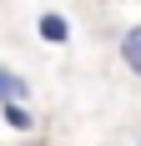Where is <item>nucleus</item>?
<instances>
[{
  "instance_id": "obj_5",
  "label": "nucleus",
  "mask_w": 141,
  "mask_h": 146,
  "mask_svg": "<svg viewBox=\"0 0 141 146\" xmlns=\"http://www.w3.org/2000/svg\"><path fill=\"white\" fill-rule=\"evenodd\" d=\"M136 146H141V136H136Z\"/></svg>"
},
{
  "instance_id": "obj_3",
  "label": "nucleus",
  "mask_w": 141,
  "mask_h": 146,
  "mask_svg": "<svg viewBox=\"0 0 141 146\" xmlns=\"http://www.w3.org/2000/svg\"><path fill=\"white\" fill-rule=\"evenodd\" d=\"M10 101L25 106L30 101V86H25V76H15L10 66H0V106H10Z\"/></svg>"
},
{
  "instance_id": "obj_1",
  "label": "nucleus",
  "mask_w": 141,
  "mask_h": 146,
  "mask_svg": "<svg viewBox=\"0 0 141 146\" xmlns=\"http://www.w3.org/2000/svg\"><path fill=\"white\" fill-rule=\"evenodd\" d=\"M35 35H41L45 45H66L70 40V20L61 10H41V20H35Z\"/></svg>"
},
{
  "instance_id": "obj_4",
  "label": "nucleus",
  "mask_w": 141,
  "mask_h": 146,
  "mask_svg": "<svg viewBox=\"0 0 141 146\" xmlns=\"http://www.w3.org/2000/svg\"><path fill=\"white\" fill-rule=\"evenodd\" d=\"M0 121H5L10 131H35V111H30V106H20V101L0 106Z\"/></svg>"
},
{
  "instance_id": "obj_2",
  "label": "nucleus",
  "mask_w": 141,
  "mask_h": 146,
  "mask_svg": "<svg viewBox=\"0 0 141 146\" xmlns=\"http://www.w3.org/2000/svg\"><path fill=\"white\" fill-rule=\"evenodd\" d=\"M116 56H121V66H126V71L141 81V25H126V30H121V40H116Z\"/></svg>"
}]
</instances>
